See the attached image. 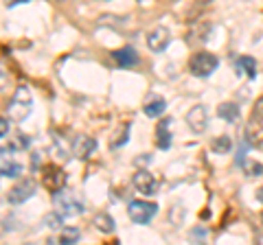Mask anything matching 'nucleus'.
<instances>
[{"instance_id":"obj_1","label":"nucleus","mask_w":263,"mask_h":245,"mask_svg":"<svg viewBox=\"0 0 263 245\" xmlns=\"http://www.w3.org/2000/svg\"><path fill=\"white\" fill-rule=\"evenodd\" d=\"M31 110H33V96L27 86H20L13 92L9 105H7V116L15 122H22L31 114Z\"/></svg>"},{"instance_id":"obj_2","label":"nucleus","mask_w":263,"mask_h":245,"mask_svg":"<svg viewBox=\"0 0 263 245\" xmlns=\"http://www.w3.org/2000/svg\"><path fill=\"white\" fill-rule=\"evenodd\" d=\"M246 142L252 147L263 145V96H259L246 122Z\"/></svg>"},{"instance_id":"obj_3","label":"nucleus","mask_w":263,"mask_h":245,"mask_svg":"<svg viewBox=\"0 0 263 245\" xmlns=\"http://www.w3.org/2000/svg\"><path fill=\"white\" fill-rule=\"evenodd\" d=\"M217 66H219V59L209 51H200L189 59V72L193 77H209L215 72Z\"/></svg>"},{"instance_id":"obj_4","label":"nucleus","mask_w":263,"mask_h":245,"mask_svg":"<svg viewBox=\"0 0 263 245\" xmlns=\"http://www.w3.org/2000/svg\"><path fill=\"white\" fill-rule=\"evenodd\" d=\"M42 184L46 191H51L53 195L57 193H64V186H66V173L62 167L57 165H46L42 169Z\"/></svg>"},{"instance_id":"obj_5","label":"nucleus","mask_w":263,"mask_h":245,"mask_svg":"<svg viewBox=\"0 0 263 245\" xmlns=\"http://www.w3.org/2000/svg\"><path fill=\"white\" fill-rule=\"evenodd\" d=\"M158 212V206L156 203H149V201H141V199H136V201H132L129 203V208H127V215L129 219L134 223L138 226H143V223H149L154 215Z\"/></svg>"},{"instance_id":"obj_6","label":"nucleus","mask_w":263,"mask_h":245,"mask_svg":"<svg viewBox=\"0 0 263 245\" xmlns=\"http://www.w3.org/2000/svg\"><path fill=\"white\" fill-rule=\"evenodd\" d=\"M33 193H35V182H33L31 177H27V179H22V182H18L13 186V189L9 191V195H7V201L9 203H24L29 197H33Z\"/></svg>"},{"instance_id":"obj_7","label":"nucleus","mask_w":263,"mask_h":245,"mask_svg":"<svg viewBox=\"0 0 263 245\" xmlns=\"http://www.w3.org/2000/svg\"><path fill=\"white\" fill-rule=\"evenodd\" d=\"M186 122H189V127H191L195 134L206 132V127H209L206 108H204V105H195V108H191L189 114H186Z\"/></svg>"},{"instance_id":"obj_8","label":"nucleus","mask_w":263,"mask_h":245,"mask_svg":"<svg viewBox=\"0 0 263 245\" xmlns=\"http://www.w3.org/2000/svg\"><path fill=\"white\" fill-rule=\"evenodd\" d=\"M169 42H171V35H169V29H164V27H156L147 33V46L154 53H162L169 46Z\"/></svg>"},{"instance_id":"obj_9","label":"nucleus","mask_w":263,"mask_h":245,"mask_svg":"<svg viewBox=\"0 0 263 245\" xmlns=\"http://www.w3.org/2000/svg\"><path fill=\"white\" fill-rule=\"evenodd\" d=\"M132 184H134V189L143 195H154L156 189H158V182H156V177L149 173V171H138V173L132 177Z\"/></svg>"},{"instance_id":"obj_10","label":"nucleus","mask_w":263,"mask_h":245,"mask_svg":"<svg viewBox=\"0 0 263 245\" xmlns=\"http://www.w3.org/2000/svg\"><path fill=\"white\" fill-rule=\"evenodd\" d=\"M55 203H57V208H60L62 215H81V212H84V203H81L77 197H72V195H62L60 197V193H57Z\"/></svg>"},{"instance_id":"obj_11","label":"nucleus","mask_w":263,"mask_h":245,"mask_svg":"<svg viewBox=\"0 0 263 245\" xmlns=\"http://www.w3.org/2000/svg\"><path fill=\"white\" fill-rule=\"evenodd\" d=\"M95 149H97V142H95V138H90V136H77L75 145H72V153L81 160H86Z\"/></svg>"},{"instance_id":"obj_12","label":"nucleus","mask_w":263,"mask_h":245,"mask_svg":"<svg viewBox=\"0 0 263 245\" xmlns=\"http://www.w3.org/2000/svg\"><path fill=\"white\" fill-rule=\"evenodd\" d=\"M112 57H114V62H117L121 68H132V66H136L138 64V55H136V51L132 46H125V48H121V51H114Z\"/></svg>"},{"instance_id":"obj_13","label":"nucleus","mask_w":263,"mask_h":245,"mask_svg":"<svg viewBox=\"0 0 263 245\" xmlns=\"http://www.w3.org/2000/svg\"><path fill=\"white\" fill-rule=\"evenodd\" d=\"M156 145L158 149H169L171 147V134H169V118H162L156 127Z\"/></svg>"},{"instance_id":"obj_14","label":"nucleus","mask_w":263,"mask_h":245,"mask_svg":"<svg viewBox=\"0 0 263 245\" xmlns=\"http://www.w3.org/2000/svg\"><path fill=\"white\" fill-rule=\"evenodd\" d=\"M237 72H246L250 79H254L257 77V62L252 59V57H239L237 59Z\"/></svg>"},{"instance_id":"obj_15","label":"nucleus","mask_w":263,"mask_h":245,"mask_svg":"<svg viewBox=\"0 0 263 245\" xmlns=\"http://www.w3.org/2000/svg\"><path fill=\"white\" fill-rule=\"evenodd\" d=\"M92 223H95V228L99 232H112L114 230V219L110 217V215H105V212H99V215H95V219H92Z\"/></svg>"},{"instance_id":"obj_16","label":"nucleus","mask_w":263,"mask_h":245,"mask_svg":"<svg viewBox=\"0 0 263 245\" xmlns=\"http://www.w3.org/2000/svg\"><path fill=\"white\" fill-rule=\"evenodd\" d=\"M217 114H219V118H224L228 122H235L237 118H239V108H237V103H221Z\"/></svg>"},{"instance_id":"obj_17","label":"nucleus","mask_w":263,"mask_h":245,"mask_svg":"<svg viewBox=\"0 0 263 245\" xmlns=\"http://www.w3.org/2000/svg\"><path fill=\"white\" fill-rule=\"evenodd\" d=\"M162 110H164V101L162 99H154V101H147V105H145V114L147 116H160L162 114Z\"/></svg>"},{"instance_id":"obj_18","label":"nucleus","mask_w":263,"mask_h":245,"mask_svg":"<svg viewBox=\"0 0 263 245\" xmlns=\"http://www.w3.org/2000/svg\"><path fill=\"white\" fill-rule=\"evenodd\" d=\"M79 241V230L77 228H66V230H62L60 234V243H66V245H72Z\"/></svg>"},{"instance_id":"obj_19","label":"nucleus","mask_w":263,"mask_h":245,"mask_svg":"<svg viewBox=\"0 0 263 245\" xmlns=\"http://www.w3.org/2000/svg\"><path fill=\"white\" fill-rule=\"evenodd\" d=\"M20 173H22V165H18V162H9V165H7V160L3 162V175L5 177H15Z\"/></svg>"},{"instance_id":"obj_20","label":"nucleus","mask_w":263,"mask_h":245,"mask_svg":"<svg viewBox=\"0 0 263 245\" xmlns=\"http://www.w3.org/2000/svg\"><path fill=\"white\" fill-rule=\"evenodd\" d=\"M213 151H219V153L230 151V138H228V136L215 138V140H213Z\"/></svg>"},{"instance_id":"obj_21","label":"nucleus","mask_w":263,"mask_h":245,"mask_svg":"<svg viewBox=\"0 0 263 245\" xmlns=\"http://www.w3.org/2000/svg\"><path fill=\"white\" fill-rule=\"evenodd\" d=\"M62 212H53V215H46L44 217V223L48 226V228H62Z\"/></svg>"},{"instance_id":"obj_22","label":"nucleus","mask_w":263,"mask_h":245,"mask_svg":"<svg viewBox=\"0 0 263 245\" xmlns=\"http://www.w3.org/2000/svg\"><path fill=\"white\" fill-rule=\"evenodd\" d=\"M29 136H24V134H20L18 136V140H15V145H13V149H27V147H29Z\"/></svg>"},{"instance_id":"obj_23","label":"nucleus","mask_w":263,"mask_h":245,"mask_svg":"<svg viewBox=\"0 0 263 245\" xmlns=\"http://www.w3.org/2000/svg\"><path fill=\"white\" fill-rule=\"evenodd\" d=\"M248 173L250 175H263V167L261 165H252V167H248Z\"/></svg>"},{"instance_id":"obj_24","label":"nucleus","mask_w":263,"mask_h":245,"mask_svg":"<svg viewBox=\"0 0 263 245\" xmlns=\"http://www.w3.org/2000/svg\"><path fill=\"white\" fill-rule=\"evenodd\" d=\"M22 3H29V0H5V7H15V5H22Z\"/></svg>"},{"instance_id":"obj_25","label":"nucleus","mask_w":263,"mask_h":245,"mask_svg":"<svg viewBox=\"0 0 263 245\" xmlns=\"http://www.w3.org/2000/svg\"><path fill=\"white\" fill-rule=\"evenodd\" d=\"M0 132H3V138H7V118L0 120Z\"/></svg>"},{"instance_id":"obj_26","label":"nucleus","mask_w":263,"mask_h":245,"mask_svg":"<svg viewBox=\"0 0 263 245\" xmlns=\"http://www.w3.org/2000/svg\"><path fill=\"white\" fill-rule=\"evenodd\" d=\"M257 197H259V199L263 201V189H259V195H257Z\"/></svg>"},{"instance_id":"obj_27","label":"nucleus","mask_w":263,"mask_h":245,"mask_svg":"<svg viewBox=\"0 0 263 245\" xmlns=\"http://www.w3.org/2000/svg\"><path fill=\"white\" fill-rule=\"evenodd\" d=\"M261 223H263V212H261Z\"/></svg>"}]
</instances>
